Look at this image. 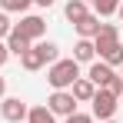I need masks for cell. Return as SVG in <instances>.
<instances>
[{
	"mask_svg": "<svg viewBox=\"0 0 123 123\" xmlns=\"http://www.w3.org/2000/svg\"><path fill=\"white\" fill-rule=\"evenodd\" d=\"M3 93H7V80L0 77V100H3Z\"/></svg>",
	"mask_w": 123,
	"mask_h": 123,
	"instance_id": "cell-22",
	"label": "cell"
},
{
	"mask_svg": "<svg viewBox=\"0 0 123 123\" xmlns=\"http://www.w3.org/2000/svg\"><path fill=\"white\" fill-rule=\"evenodd\" d=\"M27 123H53V113L47 106H33V110H27Z\"/></svg>",
	"mask_w": 123,
	"mask_h": 123,
	"instance_id": "cell-14",
	"label": "cell"
},
{
	"mask_svg": "<svg viewBox=\"0 0 123 123\" xmlns=\"http://www.w3.org/2000/svg\"><path fill=\"white\" fill-rule=\"evenodd\" d=\"M93 7H97V17H110L120 10V0H93Z\"/></svg>",
	"mask_w": 123,
	"mask_h": 123,
	"instance_id": "cell-16",
	"label": "cell"
},
{
	"mask_svg": "<svg viewBox=\"0 0 123 123\" xmlns=\"http://www.w3.org/2000/svg\"><path fill=\"white\" fill-rule=\"evenodd\" d=\"M67 123H93L90 113H73V117H67Z\"/></svg>",
	"mask_w": 123,
	"mask_h": 123,
	"instance_id": "cell-19",
	"label": "cell"
},
{
	"mask_svg": "<svg viewBox=\"0 0 123 123\" xmlns=\"http://www.w3.org/2000/svg\"><path fill=\"white\" fill-rule=\"evenodd\" d=\"M113 77H117V70H113V67H106L103 60H93V63H90V70H86V80L93 83V86H100V90L113 80Z\"/></svg>",
	"mask_w": 123,
	"mask_h": 123,
	"instance_id": "cell-8",
	"label": "cell"
},
{
	"mask_svg": "<svg viewBox=\"0 0 123 123\" xmlns=\"http://www.w3.org/2000/svg\"><path fill=\"white\" fill-rule=\"evenodd\" d=\"M10 30H13V23L7 20V13H0V37H7Z\"/></svg>",
	"mask_w": 123,
	"mask_h": 123,
	"instance_id": "cell-20",
	"label": "cell"
},
{
	"mask_svg": "<svg viewBox=\"0 0 123 123\" xmlns=\"http://www.w3.org/2000/svg\"><path fill=\"white\" fill-rule=\"evenodd\" d=\"M0 113H3V120H7V123H23V120H27V103L17 100V97H3Z\"/></svg>",
	"mask_w": 123,
	"mask_h": 123,
	"instance_id": "cell-7",
	"label": "cell"
},
{
	"mask_svg": "<svg viewBox=\"0 0 123 123\" xmlns=\"http://www.w3.org/2000/svg\"><path fill=\"white\" fill-rule=\"evenodd\" d=\"M47 110L53 113V117H73L77 113V100H73V93L70 90H53L50 93V100H47Z\"/></svg>",
	"mask_w": 123,
	"mask_h": 123,
	"instance_id": "cell-3",
	"label": "cell"
},
{
	"mask_svg": "<svg viewBox=\"0 0 123 123\" xmlns=\"http://www.w3.org/2000/svg\"><path fill=\"white\" fill-rule=\"evenodd\" d=\"M13 30H17V33H23L30 43H33V40L40 43V37L47 33V20H43V17H37V13H27V17H23V20L17 23Z\"/></svg>",
	"mask_w": 123,
	"mask_h": 123,
	"instance_id": "cell-6",
	"label": "cell"
},
{
	"mask_svg": "<svg viewBox=\"0 0 123 123\" xmlns=\"http://www.w3.org/2000/svg\"><path fill=\"white\" fill-rule=\"evenodd\" d=\"M117 43H120V30H117L113 23H100V33L93 37V50L100 53V60L113 50V47H117Z\"/></svg>",
	"mask_w": 123,
	"mask_h": 123,
	"instance_id": "cell-5",
	"label": "cell"
},
{
	"mask_svg": "<svg viewBox=\"0 0 123 123\" xmlns=\"http://www.w3.org/2000/svg\"><path fill=\"white\" fill-rule=\"evenodd\" d=\"M103 90H106V93H113V97H117V100H120V97H123V80H120V73H117V77H113V80L106 83V86H103Z\"/></svg>",
	"mask_w": 123,
	"mask_h": 123,
	"instance_id": "cell-18",
	"label": "cell"
},
{
	"mask_svg": "<svg viewBox=\"0 0 123 123\" xmlns=\"http://www.w3.org/2000/svg\"><path fill=\"white\" fill-rule=\"evenodd\" d=\"M10 60V50H7V43H0V67Z\"/></svg>",
	"mask_w": 123,
	"mask_h": 123,
	"instance_id": "cell-21",
	"label": "cell"
},
{
	"mask_svg": "<svg viewBox=\"0 0 123 123\" xmlns=\"http://www.w3.org/2000/svg\"><path fill=\"white\" fill-rule=\"evenodd\" d=\"M73 60H77V63H93V60H97L93 40H77V47H73Z\"/></svg>",
	"mask_w": 123,
	"mask_h": 123,
	"instance_id": "cell-12",
	"label": "cell"
},
{
	"mask_svg": "<svg viewBox=\"0 0 123 123\" xmlns=\"http://www.w3.org/2000/svg\"><path fill=\"white\" fill-rule=\"evenodd\" d=\"M117 13H120V20H123V0H120V10H117Z\"/></svg>",
	"mask_w": 123,
	"mask_h": 123,
	"instance_id": "cell-24",
	"label": "cell"
},
{
	"mask_svg": "<svg viewBox=\"0 0 123 123\" xmlns=\"http://www.w3.org/2000/svg\"><path fill=\"white\" fill-rule=\"evenodd\" d=\"M103 123H117V120H103Z\"/></svg>",
	"mask_w": 123,
	"mask_h": 123,
	"instance_id": "cell-26",
	"label": "cell"
},
{
	"mask_svg": "<svg viewBox=\"0 0 123 123\" xmlns=\"http://www.w3.org/2000/svg\"><path fill=\"white\" fill-rule=\"evenodd\" d=\"M33 3H37V7H50L53 0H33Z\"/></svg>",
	"mask_w": 123,
	"mask_h": 123,
	"instance_id": "cell-23",
	"label": "cell"
},
{
	"mask_svg": "<svg viewBox=\"0 0 123 123\" xmlns=\"http://www.w3.org/2000/svg\"><path fill=\"white\" fill-rule=\"evenodd\" d=\"M53 60H60V57H57V43H47V40L33 43V47L20 57L23 70H40L43 63H53Z\"/></svg>",
	"mask_w": 123,
	"mask_h": 123,
	"instance_id": "cell-2",
	"label": "cell"
},
{
	"mask_svg": "<svg viewBox=\"0 0 123 123\" xmlns=\"http://www.w3.org/2000/svg\"><path fill=\"white\" fill-rule=\"evenodd\" d=\"M77 27V33H80V40H93L97 33H100V17L97 13H86L80 23H73Z\"/></svg>",
	"mask_w": 123,
	"mask_h": 123,
	"instance_id": "cell-10",
	"label": "cell"
},
{
	"mask_svg": "<svg viewBox=\"0 0 123 123\" xmlns=\"http://www.w3.org/2000/svg\"><path fill=\"white\" fill-rule=\"evenodd\" d=\"M77 77H80V63L73 60V57L70 60H53L50 63V73H47V80H50L53 90H70Z\"/></svg>",
	"mask_w": 123,
	"mask_h": 123,
	"instance_id": "cell-1",
	"label": "cell"
},
{
	"mask_svg": "<svg viewBox=\"0 0 123 123\" xmlns=\"http://www.w3.org/2000/svg\"><path fill=\"white\" fill-rule=\"evenodd\" d=\"M30 3H33V0H0L3 13H27V10H30Z\"/></svg>",
	"mask_w": 123,
	"mask_h": 123,
	"instance_id": "cell-15",
	"label": "cell"
},
{
	"mask_svg": "<svg viewBox=\"0 0 123 123\" xmlns=\"http://www.w3.org/2000/svg\"><path fill=\"white\" fill-rule=\"evenodd\" d=\"M30 47H33V43L27 40L23 33H17V30H10V33H7V50H10L13 57H23V53H27Z\"/></svg>",
	"mask_w": 123,
	"mask_h": 123,
	"instance_id": "cell-11",
	"label": "cell"
},
{
	"mask_svg": "<svg viewBox=\"0 0 123 123\" xmlns=\"http://www.w3.org/2000/svg\"><path fill=\"white\" fill-rule=\"evenodd\" d=\"M103 63H106V67H123V43H117V47L103 57Z\"/></svg>",
	"mask_w": 123,
	"mask_h": 123,
	"instance_id": "cell-17",
	"label": "cell"
},
{
	"mask_svg": "<svg viewBox=\"0 0 123 123\" xmlns=\"http://www.w3.org/2000/svg\"><path fill=\"white\" fill-rule=\"evenodd\" d=\"M93 113H90V117H93V120H113V113H117V106H120V100H117V97H113V93H106V90H97V93H93Z\"/></svg>",
	"mask_w": 123,
	"mask_h": 123,
	"instance_id": "cell-4",
	"label": "cell"
},
{
	"mask_svg": "<svg viewBox=\"0 0 123 123\" xmlns=\"http://www.w3.org/2000/svg\"><path fill=\"white\" fill-rule=\"evenodd\" d=\"M120 80H123V67H120Z\"/></svg>",
	"mask_w": 123,
	"mask_h": 123,
	"instance_id": "cell-25",
	"label": "cell"
},
{
	"mask_svg": "<svg viewBox=\"0 0 123 123\" xmlns=\"http://www.w3.org/2000/svg\"><path fill=\"white\" fill-rule=\"evenodd\" d=\"M83 3H86V0H83ZM90 3H93V0H90Z\"/></svg>",
	"mask_w": 123,
	"mask_h": 123,
	"instance_id": "cell-27",
	"label": "cell"
},
{
	"mask_svg": "<svg viewBox=\"0 0 123 123\" xmlns=\"http://www.w3.org/2000/svg\"><path fill=\"white\" fill-rule=\"evenodd\" d=\"M70 93H73V100H77V103H90V100H93V93H97V86L86 80V77H77L73 86H70Z\"/></svg>",
	"mask_w": 123,
	"mask_h": 123,
	"instance_id": "cell-9",
	"label": "cell"
},
{
	"mask_svg": "<svg viewBox=\"0 0 123 123\" xmlns=\"http://www.w3.org/2000/svg\"><path fill=\"white\" fill-rule=\"evenodd\" d=\"M63 13H67V20H70V23H80L83 17L90 13V10H86V3H83V0H67Z\"/></svg>",
	"mask_w": 123,
	"mask_h": 123,
	"instance_id": "cell-13",
	"label": "cell"
}]
</instances>
